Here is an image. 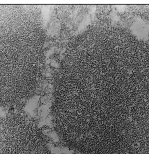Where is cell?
<instances>
[{"label":"cell","mask_w":149,"mask_h":154,"mask_svg":"<svg viewBox=\"0 0 149 154\" xmlns=\"http://www.w3.org/2000/svg\"><path fill=\"white\" fill-rule=\"evenodd\" d=\"M4 144L2 132L1 127L0 123V154H3L4 152Z\"/></svg>","instance_id":"6da1fadb"}]
</instances>
